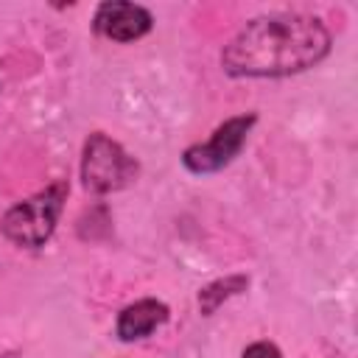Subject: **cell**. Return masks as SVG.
<instances>
[{
	"instance_id": "cell-1",
	"label": "cell",
	"mask_w": 358,
	"mask_h": 358,
	"mask_svg": "<svg viewBox=\"0 0 358 358\" xmlns=\"http://www.w3.org/2000/svg\"><path fill=\"white\" fill-rule=\"evenodd\" d=\"M330 53V31L319 17L268 14L246 22L221 50L229 76H294Z\"/></svg>"
},
{
	"instance_id": "cell-2",
	"label": "cell",
	"mask_w": 358,
	"mask_h": 358,
	"mask_svg": "<svg viewBox=\"0 0 358 358\" xmlns=\"http://www.w3.org/2000/svg\"><path fill=\"white\" fill-rule=\"evenodd\" d=\"M67 182H53L48 185L45 190L34 193L31 199L14 204L3 221H0V229L3 235L17 243V246H25V249H36L42 246L53 229H56V221L62 215V207H64V199H67Z\"/></svg>"
},
{
	"instance_id": "cell-3",
	"label": "cell",
	"mask_w": 358,
	"mask_h": 358,
	"mask_svg": "<svg viewBox=\"0 0 358 358\" xmlns=\"http://www.w3.org/2000/svg\"><path fill=\"white\" fill-rule=\"evenodd\" d=\"M140 173L137 159L103 131H95L84 143L81 157V182L90 193H115L134 182Z\"/></svg>"
},
{
	"instance_id": "cell-4",
	"label": "cell",
	"mask_w": 358,
	"mask_h": 358,
	"mask_svg": "<svg viewBox=\"0 0 358 358\" xmlns=\"http://www.w3.org/2000/svg\"><path fill=\"white\" fill-rule=\"evenodd\" d=\"M255 123H257V115H235V117L224 120L210 134L207 143H196V145L185 148L182 165L190 173H199V176L221 171L224 165H229L238 157V151L243 148V143H246V137H249Z\"/></svg>"
},
{
	"instance_id": "cell-5",
	"label": "cell",
	"mask_w": 358,
	"mask_h": 358,
	"mask_svg": "<svg viewBox=\"0 0 358 358\" xmlns=\"http://www.w3.org/2000/svg\"><path fill=\"white\" fill-rule=\"evenodd\" d=\"M151 22L154 20L148 8L137 3H126V0H106L98 6L92 17L95 34L112 42H134L151 31Z\"/></svg>"
},
{
	"instance_id": "cell-6",
	"label": "cell",
	"mask_w": 358,
	"mask_h": 358,
	"mask_svg": "<svg viewBox=\"0 0 358 358\" xmlns=\"http://www.w3.org/2000/svg\"><path fill=\"white\" fill-rule=\"evenodd\" d=\"M168 305L159 299H137L134 305L123 308L117 316V338L120 341H137L148 333H154L159 324L168 322Z\"/></svg>"
},
{
	"instance_id": "cell-7",
	"label": "cell",
	"mask_w": 358,
	"mask_h": 358,
	"mask_svg": "<svg viewBox=\"0 0 358 358\" xmlns=\"http://www.w3.org/2000/svg\"><path fill=\"white\" fill-rule=\"evenodd\" d=\"M246 288H249V277L246 274H229V277H221V280L204 285L199 291V310H201V316H213L221 308V302H227L229 296H235V294H241Z\"/></svg>"
},
{
	"instance_id": "cell-8",
	"label": "cell",
	"mask_w": 358,
	"mask_h": 358,
	"mask_svg": "<svg viewBox=\"0 0 358 358\" xmlns=\"http://www.w3.org/2000/svg\"><path fill=\"white\" fill-rule=\"evenodd\" d=\"M241 358H282V355H280V350L271 341H255V344H249L243 350Z\"/></svg>"
}]
</instances>
